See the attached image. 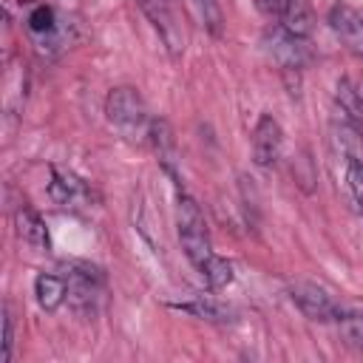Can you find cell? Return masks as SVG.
<instances>
[{
  "label": "cell",
  "instance_id": "1",
  "mask_svg": "<svg viewBox=\"0 0 363 363\" xmlns=\"http://www.w3.org/2000/svg\"><path fill=\"white\" fill-rule=\"evenodd\" d=\"M176 233H179V241H182V250H184L187 261L196 269H201L216 255L201 207L182 190H179V199H176Z\"/></svg>",
  "mask_w": 363,
  "mask_h": 363
},
{
  "label": "cell",
  "instance_id": "2",
  "mask_svg": "<svg viewBox=\"0 0 363 363\" xmlns=\"http://www.w3.org/2000/svg\"><path fill=\"white\" fill-rule=\"evenodd\" d=\"M105 116L111 125H116L125 133H147V111L145 99L133 85H116L105 96Z\"/></svg>",
  "mask_w": 363,
  "mask_h": 363
},
{
  "label": "cell",
  "instance_id": "3",
  "mask_svg": "<svg viewBox=\"0 0 363 363\" xmlns=\"http://www.w3.org/2000/svg\"><path fill=\"white\" fill-rule=\"evenodd\" d=\"M286 295H289V301L295 303V309L303 318L318 320V323H337L343 318V312H346V309H340V303L323 286H318L312 281H295V284H289Z\"/></svg>",
  "mask_w": 363,
  "mask_h": 363
},
{
  "label": "cell",
  "instance_id": "4",
  "mask_svg": "<svg viewBox=\"0 0 363 363\" xmlns=\"http://www.w3.org/2000/svg\"><path fill=\"white\" fill-rule=\"evenodd\" d=\"M65 281H68V303L82 315H94L99 306V298L105 292L102 269H96L91 264H68Z\"/></svg>",
  "mask_w": 363,
  "mask_h": 363
},
{
  "label": "cell",
  "instance_id": "5",
  "mask_svg": "<svg viewBox=\"0 0 363 363\" xmlns=\"http://www.w3.org/2000/svg\"><path fill=\"white\" fill-rule=\"evenodd\" d=\"M258 6L267 17H272L281 28H286L295 37H309L315 28L309 0H258Z\"/></svg>",
  "mask_w": 363,
  "mask_h": 363
},
{
  "label": "cell",
  "instance_id": "6",
  "mask_svg": "<svg viewBox=\"0 0 363 363\" xmlns=\"http://www.w3.org/2000/svg\"><path fill=\"white\" fill-rule=\"evenodd\" d=\"M267 48H269L272 60L284 71H301L309 62V43H306V37H295V34H289L281 26H275L267 34Z\"/></svg>",
  "mask_w": 363,
  "mask_h": 363
},
{
  "label": "cell",
  "instance_id": "7",
  "mask_svg": "<svg viewBox=\"0 0 363 363\" xmlns=\"http://www.w3.org/2000/svg\"><path fill=\"white\" fill-rule=\"evenodd\" d=\"M284 150V130L272 113H261L252 130V162L258 167H272Z\"/></svg>",
  "mask_w": 363,
  "mask_h": 363
},
{
  "label": "cell",
  "instance_id": "8",
  "mask_svg": "<svg viewBox=\"0 0 363 363\" xmlns=\"http://www.w3.org/2000/svg\"><path fill=\"white\" fill-rule=\"evenodd\" d=\"M329 28L337 34V40L354 54L363 60V14L346 3H337L329 9V17H326Z\"/></svg>",
  "mask_w": 363,
  "mask_h": 363
},
{
  "label": "cell",
  "instance_id": "9",
  "mask_svg": "<svg viewBox=\"0 0 363 363\" xmlns=\"http://www.w3.org/2000/svg\"><path fill=\"white\" fill-rule=\"evenodd\" d=\"M139 6H142L145 14L150 17V23H153V28L159 31L164 48H167L173 57H179V54L184 51V37H182V28H179V23H176V14L167 9V3H164V0H139Z\"/></svg>",
  "mask_w": 363,
  "mask_h": 363
},
{
  "label": "cell",
  "instance_id": "10",
  "mask_svg": "<svg viewBox=\"0 0 363 363\" xmlns=\"http://www.w3.org/2000/svg\"><path fill=\"white\" fill-rule=\"evenodd\" d=\"M170 309L184 312V315L199 318V320H207V323H233L235 320V309L210 298V295H196L187 301H170Z\"/></svg>",
  "mask_w": 363,
  "mask_h": 363
},
{
  "label": "cell",
  "instance_id": "11",
  "mask_svg": "<svg viewBox=\"0 0 363 363\" xmlns=\"http://www.w3.org/2000/svg\"><path fill=\"white\" fill-rule=\"evenodd\" d=\"M14 227H17V238L31 247V250H48V227L43 221V216L31 207V204H20L17 213H14Z\"/></svg>",
  "mask_w": 363,
  "mask_h": 363
},
{
  "label": "cell",
  "instance_id": "12",
  "mask_svg": "<svg viewBox=\"0 0 363 363\" xmlns=\"http://www.w3.org/2000/svg\"><path fill=\"white\" fill-rule=\"evenodd\" d=\"M48 199L60 207H74L77 201L88 199V187L79 176L68 173V170H60V167H51V182H48Z\"/></svg>",
  "mask_w": 363,
  "mask_h": 363
},
{
  "label": "cell",
  "instance_id": "13",
  "mask_svg": "<svg viewBox=\"0 0 363 363\" xmlns=\"http://www.w3.org/2000/svg\"><path fill=\"white\" fill-rule=\"evenodd\" d=\"M340 162V184L354 210L363 213V153H337Z\"/></svg>",
  "mask_w": 363,
  "mask_h": 363
},
{
  "label": "cell",
  "instance_id": "14",
  "mask_svg": "<svg viewBox=\"0 0 363 363\" xmlns=\"http://www.w3.org/2000/svg\"><path fill=\"white\" fill-rule=\"evenodd\" d=\"M28 34L40 43V48H48V45H57L62 40V26L57 20V11L51 6H37L31 14H28Z\"/></svg>",
  "mask_w": 363,
  "mask_h": 363
},
{
  "label": "cell",
  "instance_id": "15",
  "mask_svg": "<svg viewBox=\"0 0 363 363\" xmlns=\"http://www.w3.org/2000/svg\"><path fill=\"white\" fill-rule=\"evenodd\" d=\"M34 295L43 312H57L65 298H68V281L65 275H54V272H40L34 278Z\"/></svg>",
  "mask_w": 363,
  "mask_h": 363
},
{
  "label": "cell",
  "instance_id": "16",
  "mask_svg": "<svg viewBox=\"0 0 363 363\" xmlns=\"http://www.w3.org/2000/svg\"><path fill=\"white\" fill-rule=\"evenodd\" d=\"M335 102L340 113L360 119L363 116V77H340L335 88Z\"/></svg>",
  "mask_w": 363,
  "mask_h": 363
},
{
  "label": "cell",
  "instance_id": "17",
  "mask_svg": "<svg viewBox=\"0 0 363 363\" xmlns=\"http://www.w3.org/2000/svg\"><path fill=\"white\" fill-rule=\"evenodd\" d=\"M199 275L207 281V286H210V289H221V286L233 284V278H235L233 264H230L227 258H221V255H213V258L199 269Z\"/></svg>",
  "mask_w": 363,
  "mask_h": 363
},
{
  "label": "cell",
  "instance_id": "18",
  "mask_svg": "<svg viewBox=\"0 0 363 363\" xmlns=\"http://www.w3.org/2000/svg\"><path fill=\"white\" fill-rule=\"evenodd\" d=\"M337 326L346 335L349 346H354L357 352H363V312H343V318L337 320Z\"/></svg>",
  "mask_w": 363,
  "mask_h": 363
},
{
  "label": "cell",
  "instance_id": "19",
  "mask_svg": "<svg viewBox=\"0 0 363 363\" xmlns=\"http://www.w3.org/2000/svg\"><path fill=\"white\" fill-rule=\"evenodd\" d=\"M11 349H14V318L11 309L3 306V349H0V363L11 360Z\"/></svg>",
  "mask_w": 363,
  "mask_h": 363
}]
</instances>
